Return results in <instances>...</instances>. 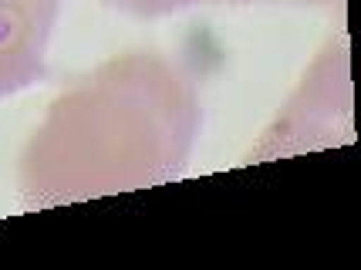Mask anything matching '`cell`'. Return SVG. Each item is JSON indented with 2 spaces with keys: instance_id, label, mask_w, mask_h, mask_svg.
<instances>
[{
  "instance_id": "1",
  "label": "cell",
  "mask_w": 361,
  "mask_h": 270,
  "mask_svg": "<svg viewBox=\"0 0 361 270\" xmlns=\"http://www.w3.org/2000/svg\"><path fill=\"white\" fill-rule=\"evenodd\" d=\"M200 128L192 81L156 54L102 64L47 109L20 156L34 207L162 183L183 169Z\"/></svg>"
},
{
  "instance_id": "2",
  "label": "cell",
  "mask_w": 361,
  "mask_h": 270,
  "mask_svg": "<svg viewBox=\"0 0 361 270\" xmlns=\"http://www.w3.org/2000/svg\"><path fill=\"white\" fill-rule=\"evenodd\" d=\"M58 7L61 0H0V98L44 75Z\"/></svg>"
},
{
  "instance_id": "3",
  "label": "cell",
  "mask_w": 361,
  "mask_h": 270,
  "mask_svg": "<svg viewBox=\"0 0 361 270\" xmlns=\"http://www.w3.org/2000/svg\"><path fill=\"white\" fill-rule=\"evenodd\" d=\"M118 7H128V11H139V14H166V11H179V7H189L196 0H111Z\"/></svg>"
}]
</instances>
